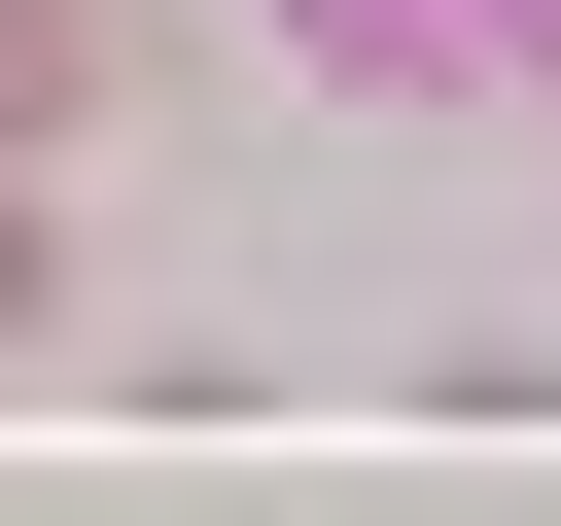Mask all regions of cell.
<instances>
[{
  "label": "cell",
  "mask_w": 561,
  "mask_h": 526,
  "mask_svg": "<svg viewBox=\"0 0 561 526\" xmlns=\"http://www.w3.org/2000/svg\"><path fill=\"white\" fill-rule=\"evenodd\" d=\"M316 70H386V105H561V0H280Z\"/></svg>",
  "instance_id": "1"
},
{
  "label": "cell",
  "mask_w": 561,
  "mask_h": 526,
  "mask_svg": "<svg viewBox=\"0 0 561 526\" xmlns=\"http://www.w3.org/2000/svg\"><path fill=\"white\" fill-rule=\"evenodd\" d=\"M70 105H105V0H0V175H35Z\"/></svg>",
  "instance_id": "2"
},
{
  "label": "cell",
  "mask_w": 561,
  "mask_h": 526,
  "mask_svg": "<svg viewBox=\"0 0 561 526\" xmlns=\"http://www.w3.org/2000/svg\"><path fill=\"white\" fill-rule=\"evenodd\" d=\"M35 316H70V245H35V175H0V351H35Z\"/></svg>",
  "instance_id": "3"
}]
</instances>
